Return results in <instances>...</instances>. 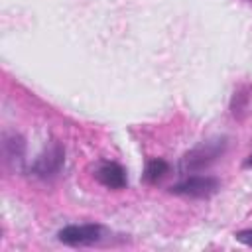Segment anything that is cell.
<instances>
[{"instance_id": "7a4b0ae2", "label": "cell", "mask_w": 252, "mask_h": 252, "mask_svg": "<svg viewBox=\"0 0 252 252\" xmlns=\"http://www.w3.org/2000/svg\"><path fill=\"white\" fill-rule=\"evenodd\" d=\"M65 163V150L61 144L51 142L33 161L32 165V173L39 179H53L59 175L61 167Z\"/></svg>"}, {"instance_id": "3957f363", "label": "cell", "mask_w": 252, "mask_h": 252, "mask_svg": "<svg viewBox=\"0 0 252 252\" xmlns=\"http://www.w3.org/2000/svg\"><path fill=\"white\" fill-rule=\"evenodd\" d=\"M220 183L217 177L211 175H189L187 179L179 181L177 185H173L169 191L175 195H183V197H191V199H209L211 195H215L219 191Z\"/></svg>"}, {"instance_id": "6da1fadb", "label": "cell", "mask_w": 252, "mask_h": 252, "mask_svg": "<svg viewBox=\"0 0 252 252\" xmlns=\"http://www.w3.org/2000/svg\"><path fill=\"white\" fill-rule=\"evenodd\" d=\"M226 146H228L226 136H215V138L203 140L201 144H197L195 148H191L183 156L181 171L183 173H197V171H203V169L211 167L226 152Z\"/></svg>"}, {"instance_id": "5b68a950", "label": "cell", "mask_w": 252, "mask_h": 252, "mask_svg": "<svg viewBox=\"0 0 252 252\" xmlns=\"http://www.w3.org/2000/svg\"><path fill=\"white\" fill-rule=\"evenodd\" d=\"M94 177H96L98 183H102L108 189H124L128 185L124 167L118 165V163H114V161H102L96 167Z\"/></svg>"}, {"instance_id": "8992f818", "label": "cell", "mask_w": 252, "mask_h": 252, "mask_svg": "<svg viewBox=\"0 0 252 252\" xmlns=\"http://www.w3.org/2000/svg\"><path fill=\"white\" fill-rule=\"evenodd\" d=\"M2 152H4V161L8 167L22 169L26 144H24V138L20 134H6L2 140Z\"/></svg>"}, {"instance_id": "277c9868", "label": "cell", "mask_w": 252, "mask_h": 252, "mask_svg": "<svg viewBox=\"0 0 252 252\" xmlns=\"http://www.w3.org/2000/svg\"><path fill=\"white\" fill-rule=\"evenodd\" d=\"M102 236V228L98 224H69L57 232L59 242L67 246H89L98 242Z\"/></svg>"}, {"instance_id": "ba28073f", "label": "cell", "mask_w": 252, "mask_h": 252, "mask_svg": "<svg viewBox=\"0 0 252 252\" xmlns=\"http://www.w3.org/2000/svg\"><path fill=\"white\" fill-rule=\"evenodd\" d=\"M234 238L240 242V244H246L252 248V228H246V230H240L234 234Z\"/></svg>"}, {"instance_id": "52a82bcc", "label": "cell", "mask_w": 252, "mask_h": 252, "mask_svg": "<svg viewBox=\"0 0 252 252\" xmlns=\"http://www.w3.org/2000/svg\"><path fill=\"white\" fill-rule=\"evenodd\" d=\"M167 171H169V163L165 159H152L144 169V179L148 183H158L167 175Z\"/></svg>"}, {"instance_id": "9c48e42d", "label": "cell", "mask_w": 252, "mask_h": 252, "mask_svg": "<svg viewBox=\"0 0 252 252\" xmlns=\"http://www.w3.org/2000/svg\"><path fill=\"white\" fill-rule=\"evenodd\" d=\"M244 167H246V169H252V154L244 159Z\"/></svg>"}]
</instances>
